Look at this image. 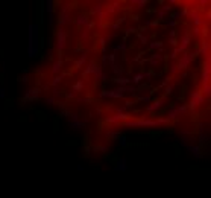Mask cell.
Instances as JSON below:
<instances>
[{"mask_svg":"<svg viewBox=\"0 0 211 198\" xmlns=\"http://www.w3.org/2000/svg\"><path fill=\"white\" fill-rule=\"evenodd\" d=\"M68 125H70V128L73 131H81L84 130V127H85V120H82L78 114H70V120H68Z\"/></svg>","mask_w":211,"mask_h":198,"instance_id":"10","label":"cell"},{"mask_svg":"<svg viewBox=\"0 0 211 198\" xmlns=\"http://www.w3.org/2000/svg\"><path fill=\"white\" fill-rule=\"evenodd\" d=\"M111 69H112V72H114V73L117 75V76H120V75L123 73V69H122V67H119L117 64H115V66H112Z\"/></svg>","mask_w":211,"mask_h":198,"instance_id":"38","label":"cell"},{"mask_svg":"<svg viewBox=\"0 0 211 198\" xmlns=\"http://www.w3.org/2000/svg\"><path fill=\"white\" fill-rule=\"evenodd\" d=\"M84 87H85V84H84V79H79V81H76L75 84L71 86L73 91H84Z\"/></svg>","mask_w":211,"mask_h":198,"instance_id":"27","label":"cell"},{"mask_svg":"<svg viewBox=\"0 0 211 198\" xmlns=\"http://www.w3.org/2000/svg\"><path fill=\"white\" fill-rule=\"evenodd\" d=\"M207 142V136H205V134H200V136H199V145H204Z\"/></svg>","mask_w":211,"mask_h":198,"instance_id":"44","label":"cell"},{"mask_svg":"<svg viewBox=\"0 0 211 198\" xmlns=\"http://www.w3.org/2000/svg\"><path fill=\"white\" fill-rule=\"evenodd\" d=\"M85 64H87V55H85V54L79 55V58L75 59V66H76V69H81V67H84Z\"/></svg>","mask_w":211,"mask_h":198,"instance_id":"24","label":"cell"},{"mask_svg":"<svg viewBox=\"0 0 211 198\" xmlns=\"http://www.w3.org/2000/svg\"><path fill=\"white\" fill-rule=\"evenodd\" d=\"M190 15H192V20H193V25L197 28V26H202L205 22H204V18H202V15H200L197 11H192V14H190Z\"/></svg>","mask_w":211,"mask_h":198,"instance_id":"19","label":"cell"},{"mask_svg":"<svg viewBox=\"0 0 211 198\" xmlns=\"http://www.w3.org/2000/svg\"><path fill=\"white\" fill-rule=\"evenodd\" d=\"M5 96H6V90L3 87H0V99H3Z\"/></svg>","mask_w":211,"mask_h":198,"instance_id":"49","label":"cell"},{"mask_svg":"<svg viewBox=\"0 0 211 198\" xmlns=\"http://www.w3.org/2000/svg\"><path fill=\"white\" fill-rule=\"evenodd\" d=\"M46 9L49 12V22H50V25H53V2H52V0H47L46 2Z\"/></svg>","mask_w":211,"mask_h":198,"instance_id":"21","label":"cell"},{"mask_svg":"<svg viewBox=\"0 0 211 198\" xmlns=\"http://www.w3.org/2000/svg\"><path fill=\"white\" fill-rule=\"evenodd\" d=\"M170 72H172V73H176V72H178V69H176V66H175V64H172V66H170Z\"/></svg>","mask_w":211,"mask_h":198,"instance_id":"53","label":"cell"},{"mask_svg":"<svg viewBox=\"0 0 211 198\" xmlns=\"http://www.w3.org/2000/svg\"><path fill=\"white\" fill-rule=\"evenodd\" d=\"M119 9H120L119 2H114L112 5H109V6L107 8V12H108V14H112V12H115V11H119Z\"/></svg>","mask_w":211,"mask_h":198,"instance_id":"32","label":"cell"},{"mask_svg":"<svg viewBox=\"0 0 211 198\" xmlns=\"http://www.w3.org/2000/svg\"><path fill=\"white\" fill-rule=\"evenodd\" d=\"M76 169H78L79 172H82V171H84V166H82V165H78V166H76Z\"/></svg>","mask_w":211,"mask_h":198,"instance_id":"57","label":"cell"},{"mask_svg":"<svg viewBox=\"0 0 211 198\" xmlns=\"http://www.w3.org/2000/svg\"><path fill=\"white\" fill-rule=\"evenodd\" d=\"M85 75H93L96 79H102V81H107V75L103 73V69L100 66H97L94 61H91L90 64L85 67Z\"/></svg>","mask_w":211,"mask_h":198,"instance_id":"3","label":"cell"},{"mask_svg":"<svg viewBox=\"0 0 211 198\" xmlns=\"http://www.w3.org/2000/svg\"><path fill=\"white\" fill-rule=\"evenodd\" d=\"M164 104H166V99H158L155 102H151V104H147L146 111L147 113H156V111H160L164 107Z\"/></svg>","mask_w":211,"mask_h":198,"instance_id":"15","label":"cell"},{"mask_svg":"<svg viewBox=\"0 0 211 198\" xmlns=\"http://www.w3.org/2000/svg\"><path fill=\"white\" fill-rule=\"evenodd\" d=\"M172 90H173V87H172V86H167V87H166V95H170Z\"/></svg>","mask_w":211,"mask_h":198,"instance_id":"51","label":"cell"},{"mask_svg":"<svg viewBox=\"0 0 211 198\" xmlns=\"http://www.w3.org/2000/svg\"><path fill=\"white\" fill-rule=\"evenodd\" d=\"M61 69H62V61H61V59H56L53 64H52V72H53L55 75H58L59 72H61Z\"/></svg>","mask_w":211,"mask_h":198,"instance_id":"26","label":"cell"},{"mask_svg":"<svg viewBox=\"0 0 211 198\" xmlns=\"http://www.w3.org/2000/svg\"><path fill=\"white\" fill-rule=\"evenodd\" d=\"M46 104H49V105H55V98H53V96L46 98Z\"/></svg>","mask_w":211,"mask_h":198,"instance_id":"41","label":"cell"},{"mask_svg":"<svg viewBox=\"0 0 211 198\" xmlns=\"http://www.w3.org/2000/svg\"><path fill=\"white\" fill-rule=\"evenodd\" d=\"M192 44V32L190 30H185L181 37V44H179V52H185L188 49V46Z\"/></svg>","mask_w":211,"mask_h":198,"instance_id":"14","label":"cell"},{"mask_svg":"<svg viewBox=\"0 0 211 198\" xmlns=\"http://www.w3.org/2000/svg\"><path fill=\"white\" fill-rule=\"evenodd\" d=\"M164 123H169V120L164 117V119H138V120H126L123 122L122 125L123 127H158V125H164Z\"/></svg>","mask_w":211,"mask_h":198,"instance_id":"2","label":"cell"},{"mask_svg":"<svg viewBox=\"0 0 211 198\" xmlns=\"http://www.w3.org/2000/svg\"><path fill=\"white\" fill-rule=\"evenodd\" d=\"M131 5H134L135 8H138V9H141V8H144L147 5V0H132Z\"/></svg>","mask_w":211,"mask_h":198,"instance_id":"30","label":"cell"},{"mask_svg":"<svg viewBox=\"0 0 211 198\" xmlns=\"http://www.w3.org/2000/svg\"><path fill=\"white\" fill-rule=\"evenodd\" d=\"M119 142H120V147H122V148H125L126 145H128V140H126V136H123V134H122V136L119 137Z\"/></svg>","mask_w":211,"mask_h":198,"instance_id":"39","label":"cell"},{"mask_svg":"<svg viewBox=\"0 0 211 198\" xmlns=\"http://www.w3.org/2000/svg\"><path fill=\"white\" fill-rule=\"evenodd\" d=\"M105 136H107L108 139H119L122 134H120L117 130H108L107 133H105Z\"/></svg>","mask_w":211,"mask_h":198,"instance_id":"28","label":"cell"},{"mask_svg":"<svg viewBox=\"0 0 211 198\" xmlns=\"http://www.w3.org/2000/svg\"><path fill=\"white\" fill-rule=\"evenodd\" d=\"M144 79V76H143V72H141V73H137V75H134L132 76V79H131V82H132V84H140V82Z\"/></svg>","mask_w":211,"mask_h":198,"instance_id":"33","label":"cell"},{"mask_svg":"<svg viewBox=\"0 0 211 198\" xmlns=\"http://www.w3.org/2000/svg\"><path fill=\"white\" fill-rule=\"evenodd\" d=\"M123 22H125V17H123V18H119L117 22H115V23L112 25V29H117V28H119V26H120V25H122Z\"/></svg>","mask_w":211,"mask_h":198,"instance_id":"40","label":"cell"},{"mask_svg":"<svg viewBox=\"0 0 211 198\" xmlns=\"http://www.w3.org/2000/svg\"><path fill=\"white\" fill-rule=\"evenodd\" d=\"M199 5H200V6L204 8L205 5H208V2H207V0H200V2H199Z\"/></svg>","mask_w":211,"mask_h":198,"instance_id":"55","label":"cell"},{"mask_svg":"<svg viewBox=\"0 0 211 198\" xmlns=\"http://www.w3.org/2000/svg\"><path fill=\"white\" fill-rule=\"evenodd\" d=\"M176 23H178V22H175V20H172V18H169V20H167V26H170L172 29L176 26Z\"/></svg>","mask_w":211,"mask_h":198,"instance_id":"43","label":"cell"},{"mask_svg":"<svg viewBox=\"0 0 211 198\" xmlns=\"http://www.w3.org/2000/svg\"><path fill=\"white\" fill-rule=\"evenodd\" d=\"M75 23H76V26H79V28H82V26H88L90 18H88L85 14H79V15L75 18Z\"/></svg>","mask_w":211,"mask_h":198,"instance_id":"18","label":"cell"},{"mask_svg":"<svg viewBox=\"0 0 211 198\" xmlns=\"http://www.w3.org/2000/svg\"><path fill=\"white\" fill-rule=\"evenodd\" d=\"M40 93H41V88L40 87H32L24 91V96H23V101L24 102H35L38 98H40Z\"/></svg>","mask_w":211,"mask_h":198,"instance_id":"12","label":"cell"},{"mask_svg":"<svg viewBox=\"0 0 211 198\" xmlns=\"http://www.w3.org/2000/svg\"><path fill=\"white\" fill-rule=\"evenodd\" d=\"M169 37H170V38L176 37V30H175V29H172V30H170V32H169Z\"/></svg>","mask_w":211,"mask_h":198,"instance_id":"52","label":"cell"},{"mask_svg":"<svg viewBox=\"0 0 211 198\" xmlns=\"http://www.w3.org/2000/svg\"><path fill=\"white\" fill-rule=\"evenodd\" d=\"M91 12L93 14H97L99 17H100V20L103 18V6H102V3H96V5H94L93 8H91Z\"/></svg>","mask_w":211,"mask_h":198,"instance_id":"25","label":"cell"},{"mask_svg":"<svg viewBox=\"0 0 211 198\" xmlns=\"http://www.w3.org/2000/svg\"><path fill=\"white\" fill-rule=\"evenodd\" d=\"M169 11H170V6H169V5H164V6H163L156 14H158V17H160V18H164V17H166V14H167Z\"/></svg>","mask_w":211,"mask_h":198,"instance_id":"31","label":"cell"},{"mask_svg":"<svg viewBox=\"0 0 211 198\" xmlns=\"http://www.w3.org/2000/svg\"><path fill=\"white\" fill-rule=\"evenodd\" d=\"M178 54H181V52H179V49L176 47V49L172 52V54H170V58H176V55H178Z\"/></svg>","mask_w":211,"mask_h":198,"instance_id":"48","label":"cell"},{"mask_svg":"<svg viewBox=\"0 0 211 198\" xmlns=\"http://www.w3.org/2000/svg\"><path fill=\"white\" fill-rule=\"evenodd\" d=\"M135 28H128V29H126V34H131V32H135Z\"/></svg>","mask_w":211,"mask_h":198,"instance_id":"54","label":"cell"},{"mask_svg":"<svg viewBox=\"0 0 211 198\" xmlns=\"http://www.w3.org/2000/svg\"><path fill=\"white\" fill-rule=\"evenodd\" d=\"M129 117H131L129 114H125V113L122 111V108H119L115 114H112V116H108V117H107V122H108V123H114V125H120V123L126 122Z\"/></svg>","mask_w":211,"mask_h":198,"instance_id":"8","label":"cell"},{"mask_svg":"<svg viewBox=\"0 0 211 198\" xmlns=\"http://www.w3.org/2000/svg\"><path fill=\"white\" fill-rule=\"evenodd\" d=\"M188 149H190V152H192V154L194 155L196 159H202V154H200L202 151H200V147H199V145H194V143H192V145H190V147H188Z\"/></svg>","mask_w":211,"mask_h":198,"instance_id":"20","label":"cell"},{"mask_svg":"<svg viewBox=\"0 0 211 198\" xmlns=\"http://www.w3.org/2000/svg\"><path fill=\"white\" fill-rule=\"evenodd\" d=\"M194 57H196V54H190V52H184V55H181V58L178 59V66H176V69L181 72V70H185V69H188V66H190V62H192L193 59H194Z\"/></svg>","mask_w":211,"mask_h":198,"instance_id":"7","label":"cell"},{"mask_svg":"<svg viewBox=\"0 0 211 198\" xmlns=\"http://www.w3.org/2000/svg\"><path fill=\"white\" fill-rule=\"evenodd\" d=\"M58 23H59V26H64V25L71 23V15H70V6H68V5L62 6V9L59 11V15H58Z\"/></svg>","mask_w":211,"mask_h":198,"instance_id":"9","label":"cell"},{"mask_svg":"<svg viewBox=\"0 0 211 198\" xmlns=\"http://www.w3.org/2000/svg\"><path fill=\"white\" fill-rule=\"evenodd\" d=\"M115 58H117V54H111V55H105L103 57V64H108L112 67V66H115Z\"/></svg>","mask_w":211,"mask_h":198,"instance_id":"23","label":"cell"},{"mask_svg":"<svg viewBox=\"0 0 211 198\" xmlns=\"http://www.w3.org/2000/svg\"><path fill=\"white\" fill-rule=\"evenodd\" d=\"M169 43H170V46H176V44H178L176 37H173V38H169Z\"/></svg>","mask_w":211,"mask_h":198,"instance_id":"47","label":"cell"},{"mask_svg":"<svg viewBox=\"0 0 211 198\" xmlns=\"http://www.w3.org/2000/svg\"><path fill=\"white\" fill-rule=\"evenodd\" d=\"M210 73H211V67H210V57H205V61H204V69H202V75H200V81H202V86L210 84Z\"/></svg>","mask_w":211,"mask_h":198,"instance_id":"13","label":"cell"},{"mask_svg":"<svg viewBox=\"0 0 211 198\" xmlns=\"http://www.w3.org/2000/svg\"><path fill=\"white\" fill-rule=\"evenodd\" d=\"M200 93L204 95V98H205V99H208V98L211 96V87H210V84L202 86V90H200Z\"/></svg>","mask_w":211,"mask_h":198,"instance_id":"29","label":"cell"},{"mask_svg":"<svg viewBox=\"0 0 211 198\" xmlns=\"http://www.w3.org/2000/svg\"><path fill=\"white\" fill-rule=\"evenodd\" d=\"M204 104H205V98L200 93V90H194L193 93H190V102H188L190 110H194L200 105H204Z\"/></svg>","mask_w":211,"mask_h":198,"instance_id":"4","label":"cell"},{"mask_svg":"<svg viewBox=\"0 0 211 198\" xmlns=\"http://www.w3.org/2000/svg\"><path fill=\"white\" fill-rule=\"evenodd\" d=\"M149 47L152 50H161L163 49V43H161V41H152V43H149Z\"/></svg>","mask_w":211,"mask_h":198,"instance_id":"34","label":"cell"},{"mask_svg":"<svg viewBox=\"0 0 211 198\" xmlns=\"http://www.w3.org/2000/svg\"><path fill=\"white\" fill-rule=\"evenodd\" d=\"M99 96L103 99H120L125 96V88L117 87V88H112V90H103V91H100Z\"/></svg>","mask_w":211,"mask_h":198,"instance_id":"6","label":"cell"},{"mask_svg":"<svg viewBox=\"0 0 211 198\" xmlns=\"http://www.w3.org/2000/svg\"><path fill=\"white\" fill-rule=\"evenodd\" d=\"M185 113H187V107H185V105H175V107H172V108H169L166 119H167L169 122H170V120H176V119H179L181 116H184Z\"/></svg>","mask_w":211,"mask_h":198,"instance_id":"5","label":"cell"},{"mask_svg":"<svg viewBox=\"0 0 211 198\" xmlns=\"http://www.w3.org/2000/svg\"><path fill=\"white\" fill-rule=\"evenodd\" d=\"M163 61H164V55L160 54V52H155V54H152L151 58H149V66L151 67H158L160 64H163Z\"/></svg>","mask_w":211,"mask_h":198,"instance_id":"16","label":"cell"},{"mask_svg":"<svg viewBox=\"0 0 211 198\" xmlns=\"http://www.w3.org/2000/svg\"><path fill=\"white\" fill-rule=\"evenodd\" d=\"M138 41L141 44H149V38H147L144 34H138Z\"/></svg>","mask_w":211,"mask_h":198,"instance_id":"37","label":"cell"},{"mask_svg":"<svg viewBox=\"0 0 211 198\" xmlns=\"http://www.w3.org/2000/svg\"><path fill=\"white\" fill-rule=\"evenodd\" d=\"M114 49H115V50H122V52H123V50L128 49V46H126V44H119V46H115Z\"/></svg>","mask_w":211,"mask_h":198,"instance_id":"45","label":"cell"},{"mask_svg":"<svg viewBox=\"0 0 211 198\" xmlns=\"http://www.w3.org/2000/svg\"><path fill=\"white\" fill-rule=\"evenodd\" d=\"M158 25V20H147L146 26H156Z\"/></svg>","mask_w":211,"mask_h":198,"instance_id":"42","label":"cell"},{"mask_svg":"<svg viewBox=\"0 0 211 198\" xmlns=\"http://www.w3.org/2000/svg\"><path fill=\"white\" fill-rule=\"evenodd\" d=\"M66 46H67V32L62 28H59L56 32V49L62 52L66 49Z\"/></svg>","mask_w":211,"mask_h":198,"instance_id":"11","label":"cell"},{"mask_svg":"<svg viewBox=\"0 0 211 198\" xmlns=\"http://www.w3.org/2000/svg\"><path fill=\"white\" fill-rule=\"evenodd\" d=\"M61 95V91H59V87H53V98H58Z\"/></svg>","mask_w":211,"mask_h":198,"instance_id":"46","label":"cell"},{"mask_svg":"<svg viewBox=\"0 0 211 198\" xmlns=\"http://www.w3.org/2000/svg\"><path fill=\"white\" fill-rule=\"evenodd\" d=\"M40 50V28L38 25H29L27 30V55L29 58L38 57Z\"/></svg>","mask_w":211,"mask_h":198,"instance_id":"1","label":"cell"},{"mask_svg":"<svg viewBox=\"0 0 211 198\" xmlns=\"http://www.w3.org/2000/svg\"><path fill=\"white\" fill-rule=\"evenodd\" d=\"M94 151H102V152H105V151H107V147H96V148H94Z\"/></svg>","mask_w":211,"mask_h":198,"instance_id":"50","label":"cell"},{"mask_svg":"<svg viewBox=\"0 0 211 198\" xmlns=\"http://www.w3.org/2000/svg\"><path fill=\"white\" fill-rule=\"evenodd\" d=\"M114 171L115 172H126L128 171V160H126L125 157L119 159L117 163H115V166H114Z\"/></svg>","mask_w":211,"mask_h":198,"instance_id":"17","label":"cell"},{"mask_svg":"<svg viewBox=\"0 0 211 198\" xmlns=\"http://www.w3.org/2000/svg\"><path fill=\"white\" fill-rule=\"evenodd\" d=\"M193 34H194V35H199V34H200V30H199V28H194V29H193Z\"/></svg>","mask_w":211,"mask_h":198,"instance_id":"56","label":"cell"},{"mask_svg":"<svg viewBox=\"0 0 211 198\" xmlns=\"http://www.w3.org/2000/svg\"><path fill=\"white\" fill-rule=\"evenodd\" d=\"M114 81H115V84H117L119 87H126V86L131 84V79L126 78V76H117Z\"/></svg>","mask_w":211,"mask_h":198,"instance_id":"22","label":"cell"},{"mask_svg":"<svg viewBox=\"0 0 211 198\" xmlns=\"http://www.w3.org/2000/svg\"><path fill=\"white\" fill-rule=\"evenodd\" d=\"M185 15V11H175L173 14H172V20H175V22H178V20H179V17H184Z\"/></svg>","mask_w":211,"mask_h":198,"instance_id":"35","label":"cell"},{"mask_svg":"<svg viewBox=\"0 0 211 198\" xmlns=\"http://www.w3.org/2000/svg\"><path fill=\"white\" fill-rule=\"evenodd\" d=\"M62 78H64V75H56V76L53 78V81H52V86H53V87H58V86L61 84Z\"/></svg>","mask_w":211,"mask_h":198,"instance_id":"36","label":"cell"}]
</instances>
